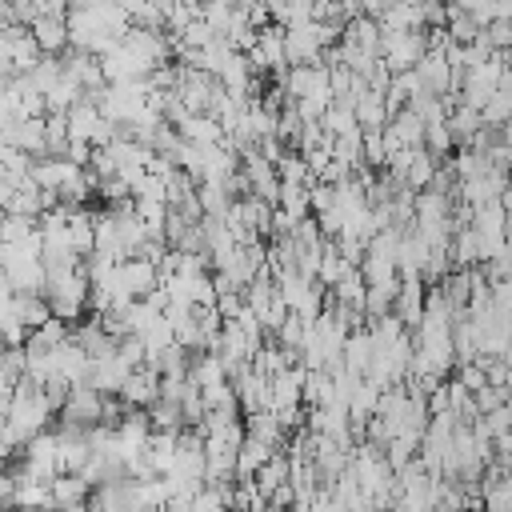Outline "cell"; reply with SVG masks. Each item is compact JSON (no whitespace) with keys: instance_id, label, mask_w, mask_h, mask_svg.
<instances>
[{"instance_id":"obj_1","label":"cell","mask_w":512,"mask_h":512,"mask_svg":"<svg viewBox=\"0 0 512 512\" xmlns=\"http://www.w3.org/2000/svg\"><path fill=\"white\" fill-rule=\"evenodd\" d=\"M60 416H64V428H80V432H92L100 424V412H104V396L88 384H72L64 396H60Z\"/></svg>"},{"instance_id":"obj_2","label":"cell","mask_w":512,"mask_h":512,"mask_svg":"<svg viewBox=\"0 0 512 512\" xmlns=\"http://www.w3.org/2000/svg\"><path fill=\"white\" fill-rule=\"evenodd\" d=\"M156 396H160V376H156L148 364L132 368L128 380L120 384V404H124V408H148Z\"/></svg>"},{"instance_id":"obj_3","label":"cell","mask_w":512,"mask_h":512,"mask_svg":"<svg viewBox=\"0 0 512 512\" xmlns=\"http://www.w3.org/2000/svg\"><path fill=\"white\" fill-rule=\"evenodd\" d=\"M32 44H36V52H60L64 44H68V24H64V16H32Z\"/></svg>"},{"instance_id":"obj_4","label":"cell","mask_w":512,"mask_h":512,"mask_svg":"<svg viewBox=\"0 0 512 512\" xmlns=\"http://www.w3.org/2000/svg\"><path fill=\"white\" fill-rule=\"evenodd\" d=\"M88 484L76 476V472H64V476H52L48 480V496H52V512H64L72 504H84L88 500Z\"/></svg>"},{"instance_id":"obj_5","label":"cell","mask_w":512,"mask_h":512,"mask_svg":"<svg viewBox=\"0 0 512 512\" xmlns=\"http://www.w3.org/2000/svg\"><path fill=\"white\" fill-rule=\"evenodd\" d=\"M284 484H288V456H284V452H272V456L252 472V488L268 500V496H272L276 488H284Z\"/></svg>"},{"instance_id":"obj_6","label":"cell","mask_w":512,"mask_h":512,"mask_svg":"<svg viewBox=\"0 0 512 512\" xmlns=\"http://www.w3.org/2000/svg\"><path fill=\"white\" fill-rule=\"evenodd\" d=\"M244 436H252V440H260V444H268V448H276L280 440H284V424L268 412V408H260V412H248V424H244Z\"/></svg>"},{"instance_id":"obj_7","label":"cell","mask_w":512,"mask_h":512,"mask_svg":"<svg viewBox=\"0 0 512 512\" xmlns=\"http://www.w3.org/2000/svg\"><path fill=\"white\" fill-rule=\"evenodd\" d=\"M12 496H16V476L0 472V512H12Z\"/></svg>"}]
</instances>
